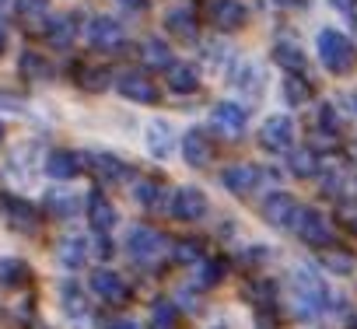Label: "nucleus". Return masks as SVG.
Segmentation results:
<instances>
[{
	"instance_id": "7ed1b4c3",
	"label": "nucleus",
	"mask_w": 357,
	"mask_h": 329,
	"mask_svg": "<svg viewBox=\"0 0 357 329\" xmlns=\"http://www.w3.org/2000/svg\"><path fill=\"white\" fill-rule=\"evenodd\" d=\"M319 60L326 63L329 74H340V77H343V74L354 70L357 53H354V46H350V39H347L343 32L322 29V32H319Z\"/></svg>"
},
{
	"instance_id": "5701e85b",
	"label": "nucleus",
	"mask_w": 357,
	"mask_h": 329,
	"mask_svg": "<svg viewBox=\"0 0 357 329\" xmlns=\"http://www.w3.org/2000/svg\"><path fill=\"white\" fill-rule=\"evenodd\" d=\"M183 158H186V164H193V169H204V164H211V158H214L211 137H207L204 130H190V133L183 137Z\"/></svg>"
},
{
	"instance_id": "f3484780",
	"label": "nucleus",
	"mask_w": 357,
	"mask_h": 329,
	"mask_svg": "<svg viewBox=\"0 0 357 329\" xmlns=\"http://www.w3.org/2000/svg\"><path fill=\"white\" fill-rule=\"evenodd\" d=\"M116 91H119L123 98L137 102V105H154V102H158V88H154V81H151L147 74H140V70L123 74V77L116 81Z\"/></svg>"
},
{
	"instance_id": "4be33fe9",
	"label": "nucleus",
	"mask_w": 357,
	"mask_h": 329,
	"mask_svg": "<svg viewBox=\"0 0 357 329\" xmlns=\"http://www.w3.org/2000/svg\"><path fill=\"white\" fill-rule=\"evenodd\" d=\"M231 84H235V91H242L245 98L259 102V98H263V88H266V74H263L259 63H238V67L231 70Z\"/></svg>"
},
{
	"instance_id": "3c124183",
	"label": "nucleus",
	"mask_w": 357,
	"mask_h": 329,
	"mask_svg": "<svg viewBox=\"0 0 357 329\" xmlns=\"http://www.w3.org/2000/svg\"><path fill=\"white\" fill-rule=\"evenodd\" d=\"M347 18H350V22H354V29H357V4L350 8V15H347Z\"/></svg>"
},
{
	"instance_id": "a19ab883",
	"label": "nucleus",
	"mask_w": 357,
	"mask_h": 329,
	"mask_svg": "<svg viewBox=\"0 0 357 329\" xmlns=\"http://www.w3.org/2000/svg\"><path fill=\"white\" fill-rule=\"evenodd\" d=\"M319 133H326V137H340V112H336L333 102H326V105L319 109Z\"/></svg>"
},
{
	"instance_id": "4d7b16f0",
	"label": "nucleus",
	"mask_w": 357,
	"mask_h": 329,
	"mask_svg": "<svg viewBox=\"0 0 357 329\" xmlns=\"http://www.w3.org/2000/svg\"><path fill=\"white\" fill-rule=\"evenodd\" d=\"M354 183H357V176H354Z\"/></svg>"
},
{
	"instance_id": "ea45409f",
	"label": "nucleus",
	"mask_w": 357,
	"mask_h": 329,
	"mask_svg": "<svg viewBox=\"0 0 357 329\" xmlns=\"http://www.w3.org/2000/svg\"><path fill=\"white\" fill-rule=\"evenodd\" d=\"M175 319H178V312L172 301H158L151 308V329H175Z\"/></svg>"
},
{
	"instance_id": "a18cd8bd",
	"label": "nucleus",
	"mask_w": 357,
	"mask_h": 329,
	"mask_svg": "<svg viewBox=\"0 0 357 329\" xmlns=\"http://www.w3.org/2000/svg\"><path fill=\"white\" fill-rule=\"evenodd\" d=\"M119 8H126V11H147L151 8V0H116Z\"/></svg>"
},
{
	"instance_id": "4c0bfd02",
	"label": "nucleus",
	"mask_w": 357,
	"mask_h": 329,
	"mask_svg": "<svg viewBox=\"0 0 357 329\" xmlns=\"http://www.w3.org/2000/svg\"><path fill=\"white\" fill-rule=\"evenodd\" d=\"M284 98H287L291 105H305V102L312 98V81H308V77H287V81H284Z\"/></svg>"
},
{
	"instance_id": "bb28decb",
	"label": "nucleus",
	"mask_w": 357,
	"mask_h": 329,
	"mask_svg": "<svg viewBox=\"0 0 357 329\" xmlns=\"http://www.w3.org/2000/svg\"><path fill=\"white\" fill-rule=\"evenodd\" d=\"M60 305H63V312H67L70 319H77V322L91 315L88 294H84V287H81V284H74V280L60 284Z\"/></svg>"
},
{
	"instance_id": "473e14b6",
	"label": "nucleus",
	"mask_w": 357,
	"mask_h": 329,
	"mask_svg": "<svg viewBox=\"0 0 357 329\" xmlns=\"http://www.w3.org/2000/svg\"><path fill=\"white\" fill-rule=\"evenodd\" d=\"M29 277H32V270L25 266V259H15V256H4L0 259V287H22V284H29Z\"/></svg>"
},
{
	"instance_id": "37998d69",
	"label": "nucleus",
	"mask_w": 357,
	"mask_h": 329,
	"mask_svg": "<svg viewBox=\"0 0 357 329\" xmlns=\"http://www.w3.org/2000/svg\"><path fill=\"white\" fill-rule=\"evenodd\" d=\"M0 109H4V112H22L25 109V98H18V95L0 88Z\"/></svg>"
},
{
	"instance_id": "8fccbe9b",
	"label": "nucleus",
	"mask_w": 357,
	"mask_h": 329,
	"mask_svg": "<svg viewBox=\"0 0 357 329\" xmlns=\"http://www.w3.org/2000/svg\"><path fill=\"white\" fill-rule=\"evenodd\" d=\"M4 49H8V32L0 29V53H4Z\"/></svg>"
},
{
	"instance_id": "5fc2aeb1",
	"label": "nucleus",
	"mask_w": 357,
	"mask_h": 329,
	"mask_svg": "<svg viewBox=\"0 0 357 329\" xmlns=\"http://www.w3.org/2000/svg\"><path fill=\"white\" fill-rule=\"evenodd\" d=\"M4 4H8V0H0V8H4Z\"/></svg>"
},
{
	"instance_id": "4468645a",
	"label": "nucleus",
	"mask_w": 357,
	"mask_h": 329,
	"mask_svg": "<svg viewBox=\"0 0 357 329\" xmlns=\"http://www.w3.org/2000/svg\"><path fill=\"white\" fill-rule=\"evenodd\" d=\"M88 43H91L95 49H102V53H112V49H119V46L126 43V32H123V25H119L116 18L98 15V18H91V25H88Z\"/></svg>"
},
{
	"instance_id": "ddd939ff",
	"label": "nucleus",
	"mask_w": 357,
	"mask_h": 329,
	"mask_svg": "<svg viewBox=\"0 0 357 329\" xmlns=\"http://www.w3.org/2000/svg\"><path fill=\"white\" fill-rule=\"evenodd\" d=\"M84 214H88V224H91V231L98 238H109L116 221H119V214H116V207H112V200L105 193H91L84 200Z\"/></svg>"
},
{
	"instance_id": "2f4dec72",
	"label": "nucleus",
	"mask_w": 357,
	"mask_h": 329,
	"mask_svg": "<svg viewBox=\"0 0 357 329\" xmlns=\"http://www.w3.org/2000/svg\"><path fill=\"white\" fill-rule=\"evenodd\" d=\"M43 204H46V211H50L53 217H74L84 200H81L77 193H70V190H50V193L43 197Z\"/></svg>"
},
{
	"instance_id": "a211bd4d",
	"label": "nucleus",
	"mask_w": 357,
	"mask_h": 329,
	"mask_svg": "<svg viewBox=\"0 0 357 329\" xmlns=\"http://www.w3.org/2000/svg\"><path fill=\"white\" fill-rule=\"evenodd\" d=\"M165 32H168V36H175L178 43H197V36H200L197 11H193V8H186V4L172 8V11L165 15Z\"/></svg>"
},
{
	"instance_id": "49530a36",
	"label": "nucleus",
	"mask_w": 357,
	"mask_h": 329,
	"mask_svg": "<svg viewBox=\"0 0 357 329\" xmlns=\"http://www.w3.org/2000/svg\"><path fill=\"white\" fill-rule=\"evenodd\" d=\"M329 4H333V8H340L343 15H350V8L357 4V0H329Z\"/></svg>"
},
{
	"instance_id": "cd10ccee",
	"label": "nucleus",
	"mask_w": 357,
	"mask_h": 329,
	"mask_svg": "<svg viewBox=\"0 0 357 329\" xmlns=\"http://www.w3.org/2000/svg\"><path fill=\"white\" fill-rule=\"evenodd\" d=\"M147 151H151L154 158H161V161L175 151V130H172L165 119H154V123L147 126Z\"/></svg>"
},
{
	"instance_id": "aec40b11",
	"label": "nucleus",
	"mask_w": 357,
	"mask_h": 329,
	"mask_svg": "<svg viewBox=\"0 0 357 329\" xmlns=\"http://www.w3.org/2000/svg\"><path fill=\"white\" fill-rule=\"evenodd\" d=\"M91 291L102 301H109V305H123L130 298V287H126V280L116 270H95L91 273Z\"/></svg>"
},
{
	"instance_id": "c9c22d12",
	"label": "nucleus",
	"mask_w": 357,
	"mask_h": 329,
	"mask_svg": "<svg viewBox=\"0 0 357 329\" xmlns=\"http://www.w3.org/2000/svg\"><path fill=\"white\" fill-rule=\"evenodd\" d=\"M22 74H25L29 81H46V77L53 74V67H50L46 56H39V53H22Z\"/></svg>"
},
{
	"instance_id": "f03ea898",
	"label": "nucleus",
	"mask_w": 357,
	"mask_h": 329,
	"mask_svg": "<svg viewBox=\"0 0 357 329\" xmlns=\"http://www.w3.org/2000/svg\"><path fill=\"white\" fill-rule=\"evenodd\" d=\"M126 256L137 263V266H158L165 256H168V242L158 228L151 224H133L126 231Z\"/></svg>"
},
{
	"instance_id": "dca6fc26",
	"label": "nucleus",
	"mask_w": 357,
	"mask_h": 329,
	"mask_svg": "<svg viewBox=\"0 0 357 329\" xmlns=\"http://www.w3.org/2000/svg\"><path fill=\"white\" fill-rule=\"evenodd\" d=\"M43 147L36 144V140H29V144H18L15 151H11V158H8V176H15V179H32L39 169H43Z\"/></svg>"
},
{
	"instance_id": "39448f33",
	"label": "nucleus",
	"mask_w": 357,
	"mask_h": 329,
	"mask_svg": "<svg viewBox=\"0 0 357 329\" xmlns=\"http://www.w3.org/2000/svg\"><path fill=\"white\" fill-rule=\"evenodd\" d=\"M263 169L259 164H249V161H238V164H225L221 169V186L235 197H252L259 186H263Z\"/></svg>"
},
{
	"instance_id": "412c9836",
	"label": "nucleus",
	"mask_w": 357,
	"mask_h": 329,
	"mask_svg": "<svg viewBox=\"0 0 357 329\" xmlns=\"http://www.w3.org/2000/svg\"><path fill=\"white\" fill-rule=\"evenodd\" d=\"M77 36H81V18L77 15H56V18L46 22V39L56 49H70L77 43Z\"/></svg>"
},
{
	"instance_id": "de8ad7c7",
	"label": "nucleus",
	"mask_w": 357,
	"mask_h": 329,
	"mask_svg": "<svg viewBox=\"0 0 357 329\" xmlns=\"http://www.w3.org/2000/svg\"><path fill=\"white\" fill-rule=\"evenodd\" d=\"M109 329H137L130 319H116V322H109Z\"/></svg>"
},
{
	"instance_id": "72a5a7b5",
	"label": "nucleus",
	"mask_w": 357,
	"mask_h": 329,
	"mask_svg": "<svg viewBox=\"0 0 357 329\" xmlns=\"http://www.w3.org/2000/svg\"><path fill=\"white\" fill-rule=\"evenodd\" d=\"M15 15L25 25H43L50 18V0H15Z\"/></svg>"
},
{
	"instance_id": "0eeeda50",
	"label": "nucleus",
	"mask_w": 357,
	"mask_h": 329,
	"mask_svg": "<svg viewBox=\"0 0 357 329\" xmlns=\"http://www.w3.org/2000/svg\"><path fill=\"white\" fill-rule=\"evenodd\" d=\"M259 214H263V221H266L270 228H277V231H291V228L298 224L301 204H298L291 193H270V197L263 200Z\"/></svg>"
},
{
	"instance_id": "1a4fd4ad",
	"label": "nucleus",
	"mask_w": 357,
	"mask_h": 329,
	"mask_svg": "<svg viewBox=\"0 0 357 329\" xmlns=\"http://www.w3.org/2000/svg\"><path fill=\"white\" fill-rule=\"evenodd\" d=\"M245 126H249V112H245L242 105H235V102H218V105L211 109V130H214L218 137L238 140V137L245 133Z\"/></svg>"
},
{
	"instance_id": "c85d7f7f",
	"label": "nucleus",
	"mask_w": 357,
	"mask_h": 329,
	"mask_svg": "<svg viewBox=\"0 0 357 329\" xmlns=\"http://www.w3.org/2000/svg\"><path fill=\"white\" fill-rule=\"evenodd\" d=\"M74 81H77V88L98 95V91H105V88L112 84V74H109L102 63H81V67L74 70Z\"/></svg>"
},
{
	"instance_id": "2eb2a0df",
	"label": "nucleus",
	"mask_w": 357,
	"mask_h": 329,
	"mask_svg": "<svg viewBox=\"0 0 357 329\" xmlns=\"http://www.w3.org/2000/svg\"><path fill=\"white\" fill-rule=\"evenodd\" d=\"M84 169H91V176H95L98 183H123V179L130 176L126 161L116 158V154H109V151H91V154H84Z\"/></svg>"
},
{
	"instance_id": "b1692460",
	"label": "nucleus",
	"mask_w": 357,
	"mask_h": 329,
	"mask_svg": "<svg viewBox=\"0 0 357 329\" xmlns=\"http://www.w3.org/2000/svg\"><path fill=\"white\" fill-rule=\"evenodd\" d=\"M165 81H168V91H175V95H193V91L200 88V70H197V63L175 60V63L168 67Z\"/></svg>"
},
{
	"instance_id": "c756f323",
	"label": "nucleus",
	"mask_w": 357,
	"mask_h": 329,
	"mask_svg": "<svg viewBox=\"0 0 357 329\" xmlns=\"http://www.w3.org/2000/svg\"><path fill=\"white\" fill-rule=\"evenodd\" d=\"M287 161H291V172L298 179H315L322 172V161H319V151L315 147H294L287 154Z\"/></svg>"
},
{
	"instance_id": "e433bc0d",
	"label": "nucleus",
	"mask_w": 357,
	"mask_h": 329,
	"mask_svg": "<svg viewBox=\"0 0 357 329\" xmlns=\"http://www.w3.org/2000/svg\"><path fill=\"white\" fill-rule=\"evenodd\" d=\"M322 266H326L329 273H340V277H347V273H354V256H350L347 249H326V256H322Z\"/></svg>"
},
{
	"instance_id": "864d4df0",
	"label": "nucleus",
	"mask_w": 357,
	"mask_h": 329,
	"mask_svg": "<svg viewBox=\"0 0 357 329\" xmlns=\"http://www.w3.org/2000/svg\"><path fill=\"white\" fill-rule=\"evenodd\" d=\"M350 329H357V315H354V322H350Z\"/></svg>"
},
{
	"instance_id": "79ce46f5",
	"label": "nucleus",
	"mask_w": 357,
	"mask_h": 329,
	"mask_svg": "<svg viewBox=\"0 0 357 329\" xmlns=\"http://www.w3.org/2000/svg\"><path fill=\"white\" fill-rule=\"evenodd\" d=\"M197 270H200V284H204V287H211V284H214V280L221 277V266H218L214 259H204V263H200Z\"/></svg>"
},
{
	"instance_id": "a878e982",
	"label": "nucleus",
	"mask_w": 357,
	"mask_h": 329,
	"mask_svg": "<svg viewBox=\"0 0 357 329\" xmlns=\"http://www.w3.org/2000/svg\"><path fill=\"white\" fill-rule=\"evenodd\" d=\"M273 60L287 70V77H308L305 53H301V46H294L291 39H280V43L273 46Z\"/></svg>"
},
{
	"instance_id": "423d86ee",
	"label": "nucleus",
	"mask_w": 357,
	"mask_h": 329,
	"mask_svg": "<svg viewBox=\"0 0 357 329\" xmlns=\"http://www.w3.org/2000/svg\"><path fill=\"white\" fill-rule=\"evenodd\" d=\"M294 137H298V130H294V119L291 116H270V119H263V126H259V144L266 147V151H273V154H291L294 151Z\"/></svg>"
},
{
	"instance_id": "c03bdc74",
	"label": "nucleus",
	"mask_w": 357,
	"mask_h": 329,
	"mask_svg": "<svg viewBox=\"0 0 357 329\" xmlns=\"http://www.w3.org/2000/svg\"><path fill=\"white\" fill-rule=\"evenodd\" d=\"M340 217H343V224H347L350 231H357V204H343V207H340Z\"/></svg>"
},
{
	"instance_id": "f704fd0d",
	"label": "nucleus",
	"mask_w": 357,
	"mask_h": 329,
	"mask_svg": "<svg viewBox=\"0 0 357 329\" xmlns=\"http://www.w3.org/2000/svg\"><path fill=\"white\" fill-rule=\"evenodd\" d=\"M172 256H175V263H183V266H200L207 256H204V245L197 242V238H183L175 249H172Z\"/></svg>"
},
{
	"instance_id": "393cba45",
	"label": "nucleus",
	"mask_w": 357,
	"mask_h": 329,
	"mask_svg": "<svg viewBox=\"0 0 357 329\" xmlns=\"http://www.w3.org/2000/svg\"><path fill=\"white\" fill-rule=\"evenodd\" d=\"M133 200H137L144 211H168V207H172V197H168V190H165L158 179H140V183L133 186Z\"/></svg>"
},
{
	"instance_id": "20e7f679",
	"label": "nucleus",
	"mask_w": 357,
	"mask_h": 329,
	"mask_svg": "<svg viewBox=\"0 0 357 329\" xmlns=\"http://www.w3.org/2000/svg\"><path fill=\"white\" fill-rule=\"evenodd\" d=\"M0 217H4V224L18 235H36L39 231V211L36 204L15 197V193H0Z\"/></svg>"
},
{
	"instance_id": "09e8293b",
	"label": "nucleus",
	"mask_w": 357,
	"mask_h": 329,
	"mask_svg": "<svg viewBox=\"0 0 357 329\" xmlns=\"http://www.w3.org/2000/svg\"><path fill=\"white\" fill-rule=\"evenodd\" d=\"M277 4H280V8H298L301 0H277Z\"/></svg>"
},
{
	"instance_id": "6ab92c4d",
	"label": "nucleus",
	"mask_w": 357,
	"mask_h": 329,
	"mask_svg": "<svg viewBox=\"0 0 357 329\" xmlns=\"http://www.w3.org/2000/svg\"><path fill=\"white\" fill-rule=\"evenodd\" d=\"M91 259V242L84 235H63L56 242V263L63 270H81Z\"/></svg>"
},
{
	"instance_id": "f257e3e1",
	"label": "nucleus",
	"mask_w": 357,
	"mask_h": 329,
	"mask_svg": "<svg viewBox=\"0 0 357 329\" xmlns=\"http://www.w3.org/2000/svg\"><path fill=\"white\" fill-rule=\"evenodd\" d=\"M291 305H294L298 319H315L326 308H333V294L312 266H294L291 270Z\"/></svg>"
},
{
	"instance_id": "58836bf2",
	"label": "nucleus",
	"mask_w": 357,
	"mask_h": 329,
	"mask_svg": "<svg viewBox=\"0 0 357 329\" xmlns=\"http://www.w3.org/2000/svg\"><path fill=\"white\" fill-rule=\"evenodd\" d=\"M319 176H322V190L329 197H340L343 193V186H347V169H343V164H329V169H322Z\"/></svg>"
},
{
	"instance_id": "9d476101",
	"label": "nucleus",
	"mask_w": 357,
	"mask_h": 329,
	"mask_svg": "<svg viewBox=\"0 0 357 329\" xmlns=\"http://www.w3.org/2000/svg\"><path fill=\"white\" fill-rule=\"evenodd\" d=\"M168 211H172V217H178V221H200V217H207L211 200H207L204 190L183 186V190L172 193V207H168Z\"/></svg>"
},
{
	"instance_id": "6e6d98bb",
	"label": "nucleus",
	"mask_w": 357,
	"mask_h": 329,
	"mask_svg": "<svg viewBox=\"0 0 357 329\" xmlns=\"http://www.w3.org/2000/svg\"><path fill=\"white\" fill-rule=\"evenodd\" d=\"M354 105H357V95H354Z\"/></svg>"
},
{
	"instance_id": "f8f14e48",
	"label": "nucleus",
	"mask_w": 357,
	"mask_h": 329,
	"mask_svg": "<svg viewBox=\"0 0 357 329\" xmlns=\"http://www.w3.org/2000/svg\"><path fill=\"white\" fill-rule=\"evenodd\" d=\"M207 18L221 32H238L249 22V8L242 0H207Z\"/></svg>"
},
{
	"instance_id": "603ef678",
	"label": "nucleus",
	"mask_w": 357,
	"mask_h": 329,
	"mask_svg": "<svg viewBox=\"0 0 357 329\" xmlns=\"http://www.w3.org/2000/svg\"><path fill=\"white\" fill-rule=\"evenodd\" d=\"M0 144H4V123H0Z\"/></svg>"
},
{
	"instance_id": "7c9ffc66",
	"label": "nucleus",
	"mask_w": 357,
	"mask_h": 329,
	"mask_svg": "<svg viewBox=\"0 0 357 329\" xmlns=\"http://www.w3.org/2000/svg\"><path fill=\"white\" fill-rule=\"evenodd\" d=\"M140 63H144V67H151V70H165V74H168V67L175 63L172 46H168V43H161V39H147V43L140 46Z\"/></svg>"
},
{
	"instance_id": "6e6552de",
	"label": "nucleus",
	"mask_w": 357,
	"mask_h": 329,
	"mask_svg": "<svg viewBox=\"0 0 357 329\" xmlns=\"http://www.w3.org/2000/svg\"><path fill=\"white\" fill-rule=\"evenodd\" d=\"M294 231H298V238H301L305 245H312V249H329V245H333V224H329V217L319 214V211H312V207H301Z\"/></svg>"
},
{
	"instance_id": "9b49d317",
	"label": "nucleus",
	"mask_w": 357,
	"mask_h": 329,
	"mask_svg": "<svg viewBox=\"0 0 357 329\" xmlns=\"http://www.w3.org/2000/svg\"><path fill=\"white\" fill-rule=\"evenodd\" d=\"M43 169H46L50 179L70 183V179H77L81 169H84V154H77V151H70V147H53V151L46 154V161H43Z\"/></svg>"
}]
</instances>
